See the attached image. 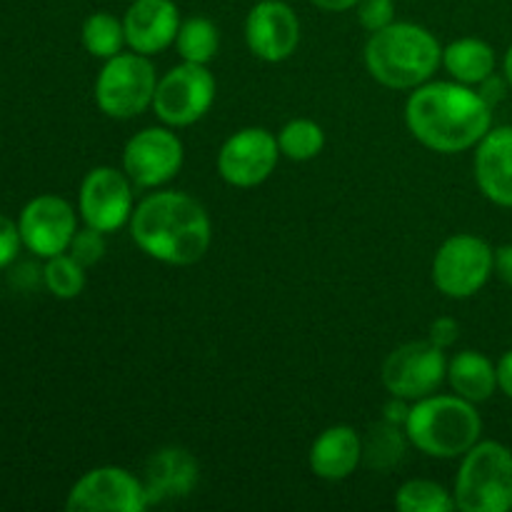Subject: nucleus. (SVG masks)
<instances>
[{
    "instance_id": "nucleus-1",
    "label": "nucleus",
    "mask_w": 512,
    "mask_h": 512,
    "mask_svg": "<svg viewBox=\"0 0 512 512\" xmlns=\"http://www.w3.org/2000/svg\"><path fill=\"white\" fill-rule=\"evenodd\" d=\"M405 123L413 138L435 153L478 148L493 128V105L458 80L423 83L405 103Z\"/></svg>"
},
{
    "instance_id": "nucleus-23",
    "label": "nucleus",
    "mask_w": 512,
    "mask_h": 512,
    "mask_svg": "<svg viewBox=\"0 0 512 512\" xmlns=\"http://www.w3.org/2000/svg\"><path fill=\"white\" fill-rule=\"evenodd\" d=\"M80 40H83V48L88 50L93 58H100V60L113 58V55L123 53V45H125L123 20L105 13V10L90 13L88 18H85L83 30H80Z\"/></svg>"
},
{
    "instance_id": "nucleus-19",
    "label": "nucleus",
    "mask_w": 512,
    "mask_h": 512,
    "mask_svg": "<svg viewBox=\"0 0 512 512\" xmlns=\"http://www.w3.org/2000/svg\"><path fill=\"white\" fill-rule=\"evenodd\" d=\"M308 460L318 478L338 483L358 470L363 460V438L350 425H333L315 438Z\"/></svg>"
},
{
    "instance_id": "nucleus-12",
    "label": "nucleus",
    "mask_w": 512,
    "mask_h": 512,
    "mask_svg": "<svg viewBox=\"0 0 512 512\" xmlns=\"http://www.w3.org/2000/svg\"><path fill=\"white\" fill-rule=\"evenodd\" d=\"M280 145L270 130L243 128L230 135L218 153V173L233 188H255L273 175Z\"/></svg>"
},
{
    "instance_id": "nucleus-3",
    "label": "nucleus",
    "mask_w": 512,
    "mask_h": 512,
    "mask_svg": "<svg viewBox=\"0 0 512 512\" xmlns=\"http://www.w3.org/2000/svg\"><path fill=\"white\" fill-rule=\"evenodd\" d=\"M443 65V45L423 25L390 23L370 33L365 45V68L380 85L393 90H415Z\"/></svg>"
},
{
    "instance_id": "nucleus-7",
    "label": "nucleus",
    "mask_w": 512,
    "mask_h": 512,
    "mask_svg": "<svg viewBox=\"0 0 512 512\" xmlns=\"http://www.w3.org/2000/svg\"><path fill=\"white\" fill-rule=\"evenodd\" d=\"M493 265L495 250L483 238L458 233L445 240L435 253L433 283L448 298H473L490 280Z\"/></svg>"
},
{
    "instance_id": "nucleus-34",
    "label": "nucleus",
    "mask_w": 512,
    "mask_h": 512,
    "mask_svg": "<svg viewBox=\"0 0 512 512\" xmlns=\"http://www.w3.org/2000/svg\"><path fill=\"white\" fill-rule=\"evenodd\" d=\"M503 90H505L503 80H498L495 75H490L488 80H483V83H480V95H483L490 105H495L498 100H503Z\"/></svg>"
},
{
    "instance_id": "nucleus-9",
    "label": "nucleus",
    "mask_w": 512,
    "mask_h": 512,
    "mask_svg": "<svg viewBox=\"0 0 512 512\" xmlns=\"http://www.w3.org/2000/svg\"><path fill=\"white\" fill-rule=\"evenodd\" d=\"M383 385L393 398L415 400L438 393L440 385L448 380V360L445 350L430 340H413L385 358Z\"/></svg>"
},
{
    "instance_id": "nucleus-37",
    "label": "nucleus",
    "mask_w": 512,
    "mask_h": 512,
    "mask_svg": "<svg viewBox=\"0 0 512 512\" xmlns=\"http://www.w3.org/2000/svg\"><path fill=\"white\" fill-rule=\"evenodd\" d=\"M503 73H505V83L512 88V45L508 48V53H505V60H503Z\"/></svg>"
},
{
    "instance_id": "nucleus-24",
    "label": "nucleus",
    "mask_w": 512,
    "mask_h": 512,
    "mask_svg": "<svg viewBox=\"0 0 512 512\" xmlns=\"http://www.w3.org/2000/svg\"><path fill=\"white\" fill-rule=\"evenodd\" d=\"M278 145L280 155L295 160V163H305V160H313L323 153L325 133L315 120L295 118L280 128Z\"/></svg>"
},
{
    "instance_id": "nucleus-6",
    "label": "nucleus",
    "mask_w": 512,
    "mask_h": 512,
    "mask_svg": "<svg viewBox=\"0 0 512 512\" xmlns=\"http://www.w3.org/2000/svg\"><path fill=\"white\" fill-rule=\"evenodd\" d=\"M158 75L148 55L118 53L105 60L95 80V103L108 118L130 120L153 108Z\"/></svg>"
},
{
    "instance_id": "nucleus-20",
    "label": "nucleus",
    "mask_w": 512,
    "mask_h": 512,
    "mask_svg": "<svg viewBox=\"0 0 512 512\" xmlns=\"http://www.w3.org/2000/svg\"><path fill=\"white\" fill-rule=\"evenodd\" d=\"M448 383L460 398L485 403L498 390V365L478 350H463L448 363Z\"/></svg>"
},
{
    "instance_id": "nucleus-33",
    "label": "nucleus",
    "mask_w": 512,
    "mask_h": 512,
    "mask_svg": "<svg viewBox=\"0 0 512 512\" xmlns=\"http://www.w3.org/2000/svg\"><path fill=\"white\" fill-rule=\"evenodd\" d=\"M498 388L512 400V350H508L498 363Z\"/></svg>"
},
{
    "instance_id": "nucleus-31",
    "label": "nucleus",
    "mask_w": 512,
    "mask_h": 512,
    "mask_svg": "<svg viewBox=\"0 0 512 512\" xmlns=\"http://www.w3.org/2000/svg\"><path fill=\"white\" fill-rule=\"evenodd\" d=\"M458 338H460V325H458V320L450 318V315H443V318H438L430 323L428 340L430 343L438 345V348H443V350L453 348V345L458 343Z\"/></svg>"
},
{
    "instance_id": "nucleus-8",
    "label": "nucleus",
    "mask_w": 512,
    "mask_h": 512,
    "mask_svg": "<svg viewBox=\"0 0 512 512\" xmlns=\"http://www.w3.org/2000/svg\"><path fill=\"white\" fill-rule=\"evenodd\" d=\"M215 100V78L208 65L180 63L158 80L153 110L170 128H185L203 118Z\"/></svg>"
},
{
    "instance_id": "nucleus-36",
    "label": "nucleus",
    "mask_w": 512,
    "mask_h": 512,
    "mask_svg": "<svg viewBox=\"0 0 512 512\" xmlns=\"http://www.w3.org/2000/svg\"><path fill=\"white\" fill-rule=\"evenodd\" d=\"M310 3L320 10H328V13H343V10L358 8L360 0H310Z\"/></svg>"
},
{
    "instance_id": "nucleus-5",
    "label": "nucleus",
    "mask_w": 512,
    "mask_h": 512,
    "mask_svg": "<svg viewBox=\"0 0 512 512\" xmlns=\"http://www.w3.org/2000/svg\"><path fill=\"white\" fill-rule=\"evenodd\" d=\"M453 498L463 512L512 510V450L508 445L478 440L463 455Z\"/></svg>"
},
{
    "instance_id": "nucleus-30",
    "label": "nucleus",
    "mask_w": 512,
    "mask_h": 512,
    "mask_svg": "<svg viewBox=\"0 0 512 512\" xmlns=\"http://www.w3.org/2000/svg\"><path fill=\"white\" fill-rule=\"evenodd\" d=\"M20 245H23V238H20L18 223L0 213V270L8 268L18 258Z\"/></svg>"
},
{
    "instance_id": "nucleus-16",
    "label": "nucleus",
    "mask_w": 512,
    "mask_h": 512,
    "mask_svg": "<svg viewBox=\"0 0 512 512\" xmlns=\"http://www.w3.org/2000/svg\"><path fill=\"white\" fill-rule=\"evenodd\" d=\"M180 23V10L173 0H133L123 15L125 43L150 58L175 43Z\"/></svg>"
},
{
    "instance_id": "nucleus-11",
    "label": "nucleus",
    "mask_w": 512,
    "mask_h": 512,
    "mask_svg": "<svg viewBox=\"0 0 512 512\" xmlns=\"http://www.w3.org/2000/svg\"><path fill=\"white\" fill-rule=\"evenodd\" d=\"M78 210L85 225L100 233H115L133 218V180L125 170L98 165L80 183Z\"/></svg>"
},
{
    "instance_id": "nucleus-26",
    "label": "nucleus",
    "mask_w": 512,
    "mask_h": 512,
    "mask_svg": "<svg viewBox=\"0 0 512 512\" xmlns=\"http://www.w3.org/2000/svg\"><path fill=\"white\" fill-rule=\"evenodd\" d=\"M395 508L400 512H450L455 498L433 480H410L395 495Z\"/></svg>"
},
{
    "instance_id": "nucleus-13",
    "label": "nucleus",
    "mask_w": 512,
    "mask_h": 512,
    "mask_svg": "<svg viewBox=\"0 0 512 512\" xmlns=\"http://www.w3.org/2000/svg\"><path fill=\"white\" fill-rule=\"evenodd\" d=\"M185 150L178 135L168 128H145L123 148V170L138 188H158L183 168Z\"/></svg>"
},
{
    "instance_id": "nucleus-4",
    "label": "nucleus",
    "mask_w": 512,
    "mask_h": 512,
    "mask_svg": "<svg viewBox=\"0 0 512 512\" xmlns=\"http://www.w3.org/2000/svg\"><path fill=\"white\" fill-rule=\"evenodd\" d=\"M405 433L410 443L430 458H463L480 440L483 418L470 400L433 393L410 405Z\"/></svg>"
},
{
    "instance_id": "nucleus-25",
    "label": "nucleus",
    "mask_w": 512,
    "mask_h": 512,
    "mask_svg": "<svg viewBox=\"0 0 512 512\" xmlns=\"http://www.w3.org/2000/svg\"><path fill=\"white\" fill-rule=\"evenodd\" d=\"M405 440H408V433L400 430V425L383 420L370 430L368 440L363 443V458L368 460L370 468H393L403 458Z\"/></svg>"
},
{
    "instance_id": "nucleus-10",
    "label": "nucleus",
    "mask_w": 512,
    "mask_h": 512,
    "mask_svg": "<svg viewBox=\"0 0 512 512\" xmlns=\"http://www.w3.org/2000/svg\"><path fill=\"white\" fill-rule=\"evenodd\" d=\"M148 505L143 480L118 465L88 470L65 500L70 512H143Z\"/></svg>"
},
{
    "instance_id": "nucleus-22",
    "label": "nucleus",
    "mask_w": 512,
    "mask_h": 512,
    "mask_svg": "<svg viewBox=\"0 0 512 512\" xmlns=\"http://www.w3.org/2000/svg\"><path fill=\"white\" fill-rule=\"evenodd\" d=\"M173 45L185 63L208 65L218 55L220 33L213 20L203 18V15H193V18L180 23Z\"/></svg>"
},
{
    "instance_id": "nucleus-2",
    "label": "nucleus",
    "mask_w": 512,
    "mask_h": 512,
    "mask_svg": "<svg viewBox=\"0 0 512 512\" xmlns=\"http://www.w3.org/2000/svg\"><path fill=\"white\" fill-rule=\"evenodd\" d=\"M135 245L165 265H193L208 253L213 228L203 205L178 190L140 200L130 218Z\"/></svg>"
},
{
    "instance_id": "nucleus-14",
    "label": "nucleus",
    "mask_w": 512,
    "mask_h": 512,
    "mask_svg": "<svg viewBox=\"0 0 512 512\" xmlns=\"http://www.w3.org/2000/svg\"><path fill=\"white\" fill-rule=\"evenodd\" d=\"M18 228L25 248L48 260L68 253L70 240L78 230V218L73 205L60 195H38L20 210Z\"/></svg>"
},
{
    "instance_id": "nucleus-21",
    "label": "nucleus",
    "mask_w": 512,
    "mask_h": 512,
    "mask_svg": "<svg viewBox=\"0 0 512 512\" xmlns=\"http://www.w3.org/2000/svg\"><path fill=\"white\" fill-rule=\"evenodd\" d=\"M495 50L480 38H458L443 48V65L453 80L463 85H480L495 75Z\"/></svg>"
},
{
    "instance_id": "nucleus-28",
    "label": "nucleus",
    "mask_w": 512,
    "mask_h": 512,
    "mask_svg": "<svg viewBox=\"0 0 512 512\" xmlns=\"http://www.w3.org/2000/svg\"><path fill=\"white\" fill-rule=\"evenodd\" d=\"M68 253L73 255L83 268H90V265L100 263L105 255V233L90 228V225H85L83 230H75Z\"/></svg>"
},
{
    "instance_id": "nucleus-17",
    "label": "nucleus",
    "mask_w": 512,
    "mask_h": 512,
    "mask_svg": "<svg viewBox=\"0 0 512 512\" xmlns=\"http://www.w3.org/2000/svg\"><path fill=\"white\" fill-rule=\"evenodd\" d=\"M475 180L490 203L512 208V125L490 128L475 153Z\"/></svg>"
},
{
    "instance_id": "nucleus-29",
    "label": "nucleus",
    "mask_w": 512,
    "mask_h": 512,
    "mask_svg": "<svg viewBox=\"0 0 512 512\" xmlns=\"http://www.w3.org/2000/svg\"><path fill=\"white\" fill-rule=\"evenodd\" d=\"M358 18L368 33H378L395 23V0H360Z\"/></svg>"
},
{
    "instance_id": "nucleus-18",
    "label": "nucleus",
    "mask_w": 512,
    "mask_h": 512,
    "mask_svg": "<svg viewBox=\"0 0 512 512\" xmlns=\"http://www.w3.org/2000/svg\"><path fill=\"white\" fill-rule=\"evenodd\" d=\"M198 460L183 448H163L148 460L145 468V493L148 503L185 498L198 483Z\"/></svg>"
},
{
    "instance_id": "nucleus-32",
    "label": "nucleus",
    "mask_w": 512,
    "mask_h": 512,
    "mask_svg": "<svg viewBox=\"0 0 512 512\" xmlns=\"http://www.w3.org/2000/svg\"><path fill=\"white\" fill-rule=\"evenodd\" d=\"M493 273L503 280L505 285L512 288V243L510 245H500L495 250V265H493Z\"/></svg>"
},
{
    "instance_id": "nucleus-15",
    "label": "nucleus",
    "mask_w": 512,
    "mask_h": 512,
    "mask_svg": "<svg viewBox=\"0 0 512 512\" xmlns=\"http://www.w3.org/2000/svg\"><path fill=\"white\" fill-rule=\"evenodd\" d=\"M245 43L255 58L283 63L300 43V20L285 0H260L245 18Z\"/></svg>"
},
{
    "instance_id": "nucleus-35",
    "label": "nucleus",
    "mask_w": 512,
    "mask_h": 512,
    "mask_svg": "<svg viewBox=\"0 0 512 512\" xmlns=\"http://www.w3.org/2000/svg\"><path fill=\"white\" fill-rule=\"evenodd\" d=\"M408 413H410V408H408V405H405V400L395 398L393 403H390L388 408H385V418L383 420H388V423H395V425H403V428H405V420H408Z\"/></svg>"
},
{
    "instance_id": "nucleus-27",
    "label": "nucleus",
    "mask_w": 512,
    "mask_h": 512,
    "mask_svg": "<svg viewBox=\"0 0 512 512\" xmlns=\"http://www.w3.org/2000/svg\"><path fill=\"white\" fill-rule=\"evenodd\" d=\"M43 280L50 293L60 300H73L85 288V268L70 253L48 258L43 268Z\"/></svg>"
}]
</instances>
